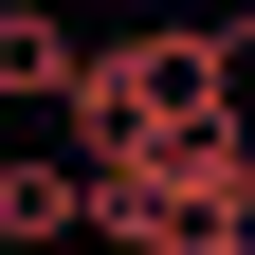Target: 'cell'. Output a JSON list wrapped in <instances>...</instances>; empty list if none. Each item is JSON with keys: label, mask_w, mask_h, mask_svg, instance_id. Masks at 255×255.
Segmentation results:
<instances>
[{"label": "cell", "mask_w": 255, "mask_h": 255, "mask_svg": "<svg viewBox=\"0 0 255 255\" xmlns=\"http://www.w3.org/2000/svg\"><path fill=\"white\" fill-rule=\"evenodd\" d=\"M237 73H255V0H237V18L91 37V73H73V146H91V164H146L164 128H219V110H237Z\"/></svg>", "instance_id": "1"}, {"label": "cell", "mask_w": 255, "mask_h": 255, "mask_svg": "<svg viewBox=\"0 0 255 255\" xmlns=\"http://www.w3.org/2000/svg\"><path fill=\"white\" fill-rule=\"evenodd\" d=\"M37 237H91V146H18L0 128V255H37Z\"/></svg>", "instance_id": "2"}, {"label": "cell", "mask_w": 255, "mask_h": 255, "mask_svg": "<svg viewBox=\"0 0 255 255\" xmlns=\"http://www.w3.org/2000/svg\"><path fill=\"white\" fill-rule=\"evenodd\" d=\"M73 73H91L73 18H55V0H0V91H18V110H73Z\"/></svg>", "instance_id": "3"}, {"label": "cell", "mask_w": 255, "mask_h": 255, "mask_svg": "<svg viewBox=\"0 0 255 255\" xmlns=\"http://www.w3.org/2000/svg\"><path fill=\"white\" fill-rule=\"evenodd\" d=\"M0 128H18V91H0Z\"/></svg>", "instance_id": "4"}]
</instances>
